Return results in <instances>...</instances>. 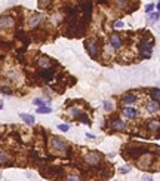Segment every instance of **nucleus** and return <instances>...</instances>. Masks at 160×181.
I'll list each match as a JSON object with an SVG mask.
<instances>
[{"instance_id":"obj_1","label":"nucleus","mask_w":160,"mask_h":181,"mask_svg":"<svg viewBox=\"0 0 160 181\" xmlns=\"http://www.w3.org/2000/svg\"><path fill=\"white\" fill-rule=\"evenodd\" d=\"M50 148L53 151H65V150H68V144L64 141V138L53 136L50 139Z\"/></svg>"},{"instance_id":"obj_2","label":"nucleus","mask_w":160,"mask_h":181,"mask_svg":"<svg viewBox=\"0 0 160 181\" xmlns=\"http://www.w3.org/2000/svg\"><path fill=\"white\" fill-rule=\"evenodd\" d=\"M84 163L90 165V166H96L101 163V154L98 151H89L84 156Z\"/></svg>"},{"instance_id":"obj_3","label":"nucleus","mask_w":160,"mask_h":181,"mask_svg":"<svg viewBox=\"0 0 160 181\" xmlns=\"http://www.w3.org/2000/svg\"><path fill=\"white\" fill-rule=\"evenodd\" d=\"M141 50H142V56L144 58H150L151 56V52H153V47H154V40L153 39H150V40H144V42H141Z\"/></svg>"},{"instance_id":"obj_4","label":"nucleus","mask_w":160,"mask_h":181,"mask_svg":"<svg viewBox=\"0 0 160 181\" xmlns=\"http://www.w3.org/2000/svg\"><path fill=\"white\" fill-rule=\"evenodd\" d=\"M84 47H86V50L89 52V55H90L92 58H96V56H98L99 47H98L96 40H86V42H84Z\"/></svg>"},{"instance_id":"obj_5","label":"nucleus","mask_w":160,"mask_h":181,"mask_svg":"<svg viewBox=\"0 0 160 181\" xmlns=\"http://www.w3.org/2000/svg\"><path fill=\"white\" fill-rule=\"evenodd\" d=\"M13 24H15L13 18H10V16H0V28L1 30H7V28L13 27Z\"/></svg>"},{"instance_id":"obj_6","label":"nucleus","mask_w":160,"mask_h":181,"mask_svg":"<svg viewBox=\"0 0 160 181\" xmlns=\"http://www.w3.org/2000/svg\"><path fill=\"white\" fill-rule=\"evenodd\" d=\"M121 113H123V116H126L127 119H133V117L138 116V110L133 108V107H123V108H121Z\"/></svg>"},{"instance_id":"obj_7","label":"nucleus","mask_w":160,"mask_h":181,"mask_svg":"<svg viewBox=\"0 0 160 181\" xmlns=\"http://www.w3.org/2000/svg\"><path fill=\"white\" fill-rule=\"evenodd\" d=\"M39 76L43 79V80L49 82V80H52V77H53V70H52V68H41V71H39Z\"/></svg>"},{"instance_id":"obj_8","label":"nucleus","mask_w":160,"mask_h":181,"mask_svg":"<svg viewBox=\"0 0 160 181\" xmlns=\"http://www.w3.org/2000/svg\"><path fill=\"white\" fill-rule=\"evenodd\" d=\"M37 65H39L40 68H50V65H52V61L46 56V55H41L39 59H37Z\"/></svg>"},{"instance_id":"obj_9","label":"nucleus","mask_w":160,"mask_h":181,"mask_svg":"<svg viewBox=\"0 0 160 181\" xmlns=\"http://www.w3.org/2000/svg\"><path fill=\"white\" fill-rule=\"evenodd\" d=\"M110 128L114 129V131H124V129H126V123L121 122L120 119H114V120L110 123Z\"/></svg>"},{"instance_id":"obj_10","label":"nucleus","mask_w":160,"mask_h":181,"mask_svg":"<svg viewBox=\"0 0 160 181\" xmlns=\"http://www.w3.org/2000/svg\"><path fill=\"white\" fill-rule=\"evenodd\" d=\"M110 45L113 46L114 49H119L120 46H121V39H120V36L117 33H113L110 36Z\"/></svg>"},{"instance_id":"obj_11","label":"nucleus","mask_w":160,"mask_h":181,"mask_svg":"<svg viewBox=\"0 0 160 181\" xmlns=\"http://www.w3.org/2000/svg\"><path fill=\"white\" fill-rule=\"evenodd\" d=\"M19 117L22 119V122H25V123H27V125H30V126H33V125L36 123L34 116H31V114H28V113H21V114H19Z\"/></svg>"},{"instance_id":"obj_12","label":"nucleus","mask_w":160,"mask_h":181,"mask_svg":"<svg viewBox=\"0 0 160 181\" xmlns=\"http://www.w3.org/2000/svg\"><path fill=\"white\" fill-rule=\"evenodd\" d=\"M43 19V16L40 15V13H36V15H33L31 18H30V21H28V25L31 27V28H34V27H37L40 24V21Z\"/></svg>"},{"instance_id":"obj_13","label":"nucleus","mask_w":160,"mask_h":181,"mask_svg":"<svg viewBox=\"0 0 160 181\" xmlns=\"http://www.w3.org/2000/svg\"><path fill=\"white\" fill-rule=\"evenodd\" d=\"M136 101V96L133 95V93H127V95H124L123 98H121V102L123 104H133Z\"/></svg>"},{"instance_id":"obj_14","label":"nucleus","mask_w":160,"mask_h":181,"mask_svg":"<svg viewBox=\"0 0 160 181\" xmlns=\"http://www.w3.org/2000/svg\"><path fill=\"white\" fill-rule=\"evenodd\" d=\"M147 108H148V111H150V113H157V111H159V102L151 101V102H148Z\"/></svg>"},{"instance_id":"obj_15","label":"nucleus","mask_w":160,"mask_h":181,"mask_svg":"<svg viewBox=\"0 0 160 181\" xmlns=\"http://www.w3.org/2000/svg\"><path fill=\"white\" fill-rule=\"evenodd\" d=\"M37 113H40V114H49V113H52V108L47 107V105H40L39 108H37Z\"/></svg>"},{"instance_id":"obj_16","label":"nucleus","mask_w":160,"mask_h":181,"mask_svg":"<svg viewBox=\"0 0 160 181\" xmlns=\"http://www.w3.org/2000/svg\"><path fill=\"white\" fill-rule=\"evenodd\" d=\"M104 110H105L107 113H111V111L114 110V105H113V101H110V99H107V101L104 102Z\"/></svg>"},{"instance_id":"obj_17","label":"nucleus","mask_w":160,"mask_h":181,"mask_svg":"<svg viewBox=\"0 0 160 181\" xmlns=\"http://www.w3.org/2000/svg\"><path fill=\"white\" fill-rule=\"evenodd\" d=\"M150 95H151V99H153V101H156V102H159V101H160V90L157 89V88L151 90V93H150Z\"/></svg>"},{"instance_id":"obj_18","label":"nucleus","mask_w":160,"mask_h":181,"mask_svg":"<svg viewBox=\"0 0 160 181\" xmlns=\"http://www.w3.org/2000/svg\"><path fill=\"white\" fill-rule=\"evenodd\" d=\"M150 13H151V12H150ZM159 16H160L159 10H156L154 13H151V15H150V18H148V22H151V24H153V22H157V21H159Z\"/></svg>"},{"instance_id":"obj_19","label":"nucleus","mask_w":160,"mask_h":181,"mask_svg":"<svg viewBox=\"0 0 160 181\" xmlns=\"http://www.w3.org/2000/svg\"><path fill=\"white\" fill-rule=\"evenodd\" d=\"M148 126H150V131L159 132V122H157V120H154V122H150V123H148Z\"/></svg>"},{"instance_id":"obj_20","label":"nucleus","mask_w":160,"mask_h":181,"mask_svg":"<svg viewBox=\"0 0 160 181\" xmlns=\"http://www.w3.org/2000/svg\"><path fill=\"white\" fill-rule=\"evenodd\" d=\"M70 114H71L73 117H76V119H79L80 116H81V111H80L79 108H74V107H73V108H70Z\"/></svg>"},{"instance_id":"obj_21","label":"nucleus","mask_w":160,"mask_h":181,"mask_svg":"<svg viewBox=\"0 0 160 181\" xmlns=\"http://www.w3.org/2000/svg\"><path fill=\"white\" fill-rule=\"evenodd\" d=\"M7 160H9V154H7L6 151L0 150V163H4V162H7Z\"/></svg>"},{"instance_id":"obj_22","label":"nucleus","mask_w":160,"mask_h":181,"mask_svg":"<svg viewBox=\"0 0 160 181\" xmlns=\"http://www.w3.org/2000/svg\"><path fill=\"white\" fill-rule=\"evenodd\" d=\"M58 129L62 131V132H67V131L70 129V125H67V123H61V125H58Z\"/></svg>"},{"instance_id":"obj_23","label":"nucleus","mask_w":160,"mask_h":181,"mask_svg":"<svg viewBox=\"0 0 160 181\" xmlns=\"http://www.w3.org/2000/svg\"><path fill=\"white\" fill-rule=\"evenodd\" d=\"M33 104H34V105H37V107H40V105H46V102H44L41 98H34Z\"/></svg>"},{"instance_id":"obj_24","label":"nucleus","mask_w":160,"mask_h":181,"mask_svg":"<svg viewBox=\"0 0 160 181\" xmlns=\"http://www.w3.org/2000/svg\"><path fill=\"white\" fill-rule=\"evenodd\" d=\"M0 90L6 95H12V89L10 88H6V86H0Z\"/></svg>"},{"instance_id":"obj_25","label":"nucleus","mask_w":160,"mask_h":181,"mask_svg":"<svg viewBox=\"0 0 160 181\" xmlns=\"http://www.w3.org/2000/svg\"><path fill=\"white\" fill-rule=\"evenodd\" d=\"M153 9H154V4H153V3H150V4H147V6H145V12H147V13L153 12Z\"/></svg>"},{"instance_id":"obj_26","label":"nucleus","mask_w":160,"mask_h":181,"mask_svg":"<svg viewBox=\"0 0 160 181\" xmlns=\"http://www.w3.org/2000/svg\"><path fill=\"white\" fill-rule=\"evenodd\" d=\"M49 4V0H39V7H46Z\"/></svg>"},{"instance_id":"obj_27","label":"nucleus","mask_w":160,"mask_h":181,"mask_svg":"<svg viewBox=\"0 0 160 181\" xmlns=\"http://www.w3.org/2000/svg\"><path fill=\"white\" fill-rule=\"evenodd\" d=\"M119 171L121 172V174H126V172H129V171H130V166H129V165H127V166H121Z\"/></svg>"},{"instance_id":"obj_28","label":"nucleus","mask_w":160,"mask_h":181,"mask_svg":"<svg viewBox=\"0 0 160 181\" xmlns=\"http://www.w3.org/2000/svg\"><path fill=\"white\" fill-rule=\"evenodd\" d=\"M123 27H124V24L121 21H116L114 22V28H123Z\"/></svg>"},{"instance_id":"obj_29","label":"nucleus","mask_w":160,"mask_h":181,"mask_svg":"<svg viewBox=\"0 0 160 181\" xmlns=\"http://www.w3.org/2000/svg\"><path fill=\"white\" fill-rule=\"evenodd\" d=\"M68 180H81V178H80V177H74V175H68Z\"/></svg>"},{"instance_id":"obj_30","label":"nucleus","mask_w":160,"mask_h":181,"mask_svg":"<svg viewBox=\"0 0 160 181\" xmlns=\"http://www.w3.org/2000/svg\"><path fill=\"white\" fill-rule=\"evenodd\" d=\"M86 136H87V138H93V139H95V135H92V134H86Z\"/></svg>"},{"instance_id":"obj_31","label":"nucleus","mask_w":160,"mask_h":181,"mask_svg":"<svg viewBox=\"0 0 160 181\" xmlns=\"http://www.w3.org/2000/svg\"><path fill=\"white\" fill-rule=\"evenodd\" d=\"M1 108H3V102L0 101V110H1Z\"/></svg>"},{"instance_id":"obj_32","label":"nucleus","mask_w":160,"mask_h":181,"mask_svg":"<svg viewBox=\"0 0 160 181\" xmlns=\"http://www.w3.org/2000/svg\"><path fill=\"white\" fill-rule=\"evenodd\" d=\"M0 178H1V177H0Z\"/></svg>"}]
</instances>
